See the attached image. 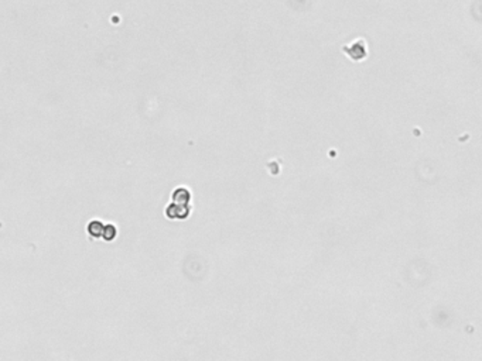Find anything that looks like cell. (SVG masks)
<instances>
[{"label": "cell", "instance_id": "obj_1", "mask_svg": "<svg viewBox=\"0 0 482 361\" xmlns=\"http://www.w3.org/2000/svg\"><path fill=\"white\" fill-rule=\"evenodd\" d=\"M191 213V205H178L171 202L166 207V216L168 219H187Z\"/></svg>", "mask_w": 482, "mask_h": 361}, {"label": "cell", "instance_id": "obj_3", "mask_svg": "<svg viewBox=\"0 0 482 361\" xmlns=\"http://www.w3.org/2000/svg\"><path fill=\"white\" fill-rule=\"evenodd\" d=\"M88 234L94 239H102L103 236V230H105V225L102 223L101 220H92L88 223Z\"/></svg>", "mask_w": 482, "mask_h": 361}, {"label": "cell", "instance_id": "obj_4", "mask_svg": "<svg viewBox=\"0 0 482 361\" xmlns=\"http://www.w3.org/2000/svg\"><path fill=\"white\" fill-rule=\"evenodd\" d=\"M116 236H117V229H116L115 225H105V230H103V236H102V239L105 241H113L116 239Z\"/></svg>", "mask_w": 482, "mask_h": 361}, {"label": "cell", "instance_id": "obj_2", "mask_svg": "<svg viewBox=\"0 0 482 361\" xmlns=\"http://www.w3.org/2000/svg\"><path fill=\"white\" fill-rule=\"evenodd\" d=\"M171 200L174 203H178V205H190L191 192L188 191L187 188H184V186H178L171 193Z\"/></svg>", "mask_w": 482, "mask_h": 361}]
</instances>
